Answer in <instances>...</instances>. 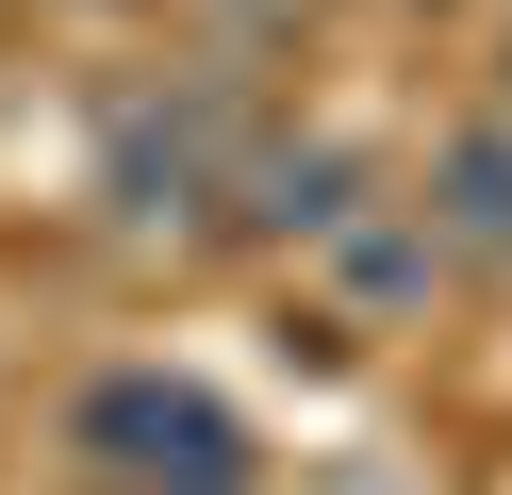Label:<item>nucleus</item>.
Wrapping results in <instances>:
<instances>
[{"mask_svg": "<svg viewBox=\"0 0 512 495\" xmlns=\"http://www.w3.org/2000/svg\"><path fill=\"white\" fill-rule=\"evenodd\" d=\"M413 215H430L446 264H512V116H463V132H446Z\"/></svg>", "mask_w": 512, "mask_h": 495, "instance_id": "nucleus-3", "label": "nucleus"}, {"mask_svg": "<svg viewBox=\"0 0 512 495\" xmlns=\"http://www.w3.org/2000/svg\"><path fill=\"white\" fill-rule=\"evenodd\" d=\"M248 149H265V132H248V99L215 83V66H182V83H133L116 99V132H100V198L133 231H199L215 198L248 182Z\"/></svg>", "mask_w": 512, "mask_h": 495, "instance_id": "nucleus-2", "label": "nucleus"}, {"mask_svg": "<svg viewBox=\"0 0 512 495\" xmlns=\"http://www.w3.org/2000/svg\"><path fill=\"white\" fill-rule=\"evenodd\" d=\"M496 83H512V50H496ZM496 116H512V99H496Z\"/></svg>", "mask_w": 512, "mask_h": 495, "instance_id": "nucleus-6", "label": "nucleus"}, {"mask_svg": "<svg viewBox=\"0 0 512 495\" xmlns=\"http://www.w3.org/2000/svg\"><path fill=\"white\" fill-rule=\"evenodd\" d=\"M314 495H397V479H364V462H347V479H314Z\"/></svg>", "mask_w": 512, "mask_h": 495, "instance_id": "nucleus-5", "label": "nucleus"}, {"mask_svg": "<svg viewBox=\"0 0 512 495\" xmlns=\"http://www.w3.org/2000/svg\"><path fill=\"white\" fill-rule=\"evenodd\" d=\"M83 495H265V429L199 380V363H100L67 396Z\"/></svg>", "mask_w": 512, "mask_h": 495, "instance_id": "nucleus-1", "label": "nucleus"}, {"mask_svg": "<svg viewBox=\"0 0 512 495\" xmlns=\"http://www.w3.org/2000/svg\"><path fill=\"white\" fill-rule=\"evenodd\" d=\"M347 182H364V165H347V149H248V182H232V215H248V231H347V215H364V198H347Z\"/></svg>", "mask_w": 512, "mask_h": 495, "instance_id": "nucleus-4", "label": "nucleus"}]
</instances>
